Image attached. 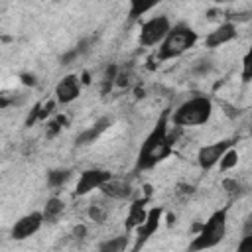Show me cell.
Masks as SVG:
<instances>
[{
	"label": "cell",
	"instance_id": "obj_10",
	"mask_svg": "<svg viewBox=\"0 0 252 252\" xmlns=\"http://www.w3.org/2000/svg\"><path fill=\"white\" fill-rule=\"evenodd\" d=\"M81 94V83H79V77L77 75H65L57 87H55V100L59 104H69L73 102L77 96Z\"/></svg>",
	"mask_w": 252,
	"mask_h": 252
},
{
	"label": "cell",
	"instance_id": "obj_14",
	"mask_svg": "<svg viewBox=\"0 0 252 252\" xmlns=\"http://www.w3.org/2000/svg\"><path fill=\"white\" fill-rule=\"evenodd\" d=\"M100 193H102L104 197H108V199L124 201V199H130V195H132V187H130L126 181H120V179L110 177L106 183H102Z\"/></svg>",
	"mask_w": 252,
	"mask_h": 252
},
{
	"label": "cell",
	"instance_id": "obj_29",
	"mask_svg": "<svg viewBox=\"0 0 252 252\" xmlns=\"http://www.w3.org/2000/svg\"><path fill=\"white\" fill-rule=\"evenodd\" d=\"M242 234H252V215H248L244 219V224H242Z\"/></svg>",
	"mask_w": 252,
	"mask_h": 252
},
{
	"label": "cell",
	"instance_id": "obj_8",
	"mask_svg": "<svg viewBox=\"0 0 252 252\" xmlns=\"http://www.w3.org/2000/svg\"><path fill=\"white\" fill-rule=\"evenodd\" d=\"M112 177L110 171L106 169H85L81 171L79 175V181H77V187H75V197H81V195H87L89 191L93 189H100L102 183H106L108 179Z\"/></svg>",
	"mask_w": 252,
	"mask_h": 252
},
{
	"label": "cell",
	"instance_id": "obj_22",
	"mask_svg": "<svg viewBox=\"0 0 252 252\" xmlns=\"http://www.w3.org/2000/svg\"><path fill=\"white\" fill-rule=\"evenodd\" d=\"M236 163H238V152H236L234 148H228V150L222 154L220 161H219V165H220V169H222V171L232 169Z\"/></svg>",
	"mask_w": 252,
	"mask_h": 252
},
{
	"label": "cell",
	"instance_id": "obj_16",
	"mask_svg": "<svg viewBox=\"0 0 252 252\" xmlns=\"http://www.w3.org/2000/svg\"><path fill=\"white\" fill-rule=\"evenodd\" d=\"M161 0H130V8H128V18L130 22L140 20L144 14H148L152 8H156Z\"/></svg>",
	"mask_w": 252,
	"mask_h": 252
},
{
	"label": "cell",
	"instance_id": "obj_28",
	"mask_svg": "<svg viewBox=\"0 0 252 252\" xmlns=\"http://www.w3.org/2000/svg\"><path fill=\"white\" fill-rule=\"evenodd\" d=\"M128 81H130V69H128V71L120 69V71H118V77H116V85H118V87H126Z\"/></svg>",
	"mask_w": 252,
	"mask_h": 252
},
{
	"label": "cell",
	"instance_id": "obj_20",
	"mask_svg": "<svg viewBox=\"0 0 252 252\" xmlns=\"http://www.w3.org/2000/svg\"><path fill=\"white\" fill-rule=\"evenodd\" d=\"M126 246H128V236L124 234V236H114L110 240L100 242L98 250H102V252H122V250H126Z\"/></svg>",
	"mask_w": 252,
	"mask_h": 252
},
{
	"label": "cell",
	"instance_id": "obj_2",
	"mask_svg": "<svg viewBox=\"0 0 252 252\" xmlns=\"http://www.w3.org/2000/svg\"><path fill=\"white\" fill-rule=\"evenodd\" d=\"M197 39H199L197 32H195L191 26L179 22V24L171 26V30L167 32V35H165L163 41L159 43L156 57H158V61L175 59V57L183 55L187 49H191V47L197 43Z\"/></svg>",
	"mask_w": 252,
	"mask_h": 252
},
{
	"label": "cell",
	"instance_id": "obj_13",
	"mask_svg": "<svg viewBox=\"0 0 252 252\" xmlns=\"http://www.w3.org/2000/svg\"><path fill=\"white\" fill-rule=\"evenodd\" d=\"M148 197H150V187H146V197L134 199V203L130 205V211H128V217H126V230H136V226H140L146 220V217H148V211H146Z\"/></svg>",
	"mask_w": 252,
	"mask_h": 252
},
{
	"label": "cell",
	"instance_id": "obj_7",
	"mask_svg": "<svg viewBox=\"0 0 252 252\" xmlns=\"http://www.w3.org/2000/svg\"><path fill=\"white\" fill-rule=\"evenodd\" d=\"M232 144H234V140H220V142L203 146V148L197 152V163H199V167L205 169V171H209L211 167H215V165L220 161L222 154H224L228 148H232Z\"/></svg>",
	"mask_w": 252,
	"mask_h": 252
},
{
	"label": "cell",
	"instance_id": "obj_24",
	"mask_svg": "<svg viewBox=\"0 0 252 252\" xmlns=\"http://www.w3.org/2000/svg\"><path fill=\"white\" fill-rule=\"evenodd\" d=\"M222 187H224V191H226L232 199H234V197H240V195L244 193L242 183L236 181V179H224V181H222Z\"/></svg>",
	"mask_w": 252,
	"mask_h": 252
},
{
	"label": "cell",
	"instance_id": "obj_30",
	"mask_svg": "<svg viewBox=\"0 0 252 252\" xmlns=\"http://www.w3.org/2000/svg\"><path fill=\"white\" fill-rule=\"evenodd\" d=\"M85 234H87V226H85V224L75 226V230H73V236H75V238H83Z\"/></svg>",
	"mask_w": 252,
	"mask_h": 252
},
{
	"label": "cell",
	"instance_id": "obj_33",
	"mask_svg": "<svg viewBox=\"0 0 252 252\" xmlns=\"http://www.w3.org/2000/svg\"><path fill=\"white\" fill-rule=\"evenodd\" d=\"M217 4H224V2H234V0H215Z\"/></svg>",
	"mask_w": 252,
	"mask_h": 252
},
{
	"label": "cell",
	"instance_id": "obj_23",
	"mask_svg": "<svg viewBox=\"0 0 252 252\" xmlns=\"http://www.w3.org/2000/svg\"><path fill=\"white\" fill-rule=\"evenodd\" d=\"M240 79H242V83H250V81H252V45L248 47V51H246L244 57H242Z\"/></svg>",
	"mask_w": 252,
	"mask_h": 252
},
{
	"label": "cell",
	"instance_id": "obj_4",
	"mask_svg": "<svg viewBox=\"0 0 252 252\" xmlns=\"http://www.w3.org/2000/svg\"><path fill=\"white\" fill-rule=\"evenodd\" d=\"M226 215H228V205L215 211L203 224H195L193 228L197 230V236L191 240L189 250H205L217 246L226 234Z\"/></svg>",
	"mask_w": 252,
	"mask_h": 252
},
{
	"label": "cell",
	"instance_id": "obj_15",
	"mask_svg": "<svg viewBox=\"0 0 252 252\" xmlns=\"http://www.w3.org/2000/svg\"><path fill=\"white\" fill-rule=\"evenodd\" d=\"M63 211H65V203H63L59 197H49V199L45 201L41 213H43L45 222H55V220L63 215Z\"/></svg>",
	"mask_w": 252,
	"mask_h": 252
},
{
	"label": "cell",
	"instance_id": "obj_31",
	"mask_svg": "<svg viewBox=\"0 0 252 252\" xmlns=\"http://www.w3.org/2000/svg\"><path fill=\"white\" fill-rule=\"evenodd\" d=\"M24 83H28V85H35V77H33V75H24Z\"/></svg>",
	"mask_w": 252,
	"mask_h": 252
},
{
	"label": "cell",
	"instance_id": "obj_1",
	"mask_svg": "<svg viewBox=\"0 0 252 252\" xmlns=\"http://www.w3.org/2000/svg\"><path fill=\"white\" fill-rule=\"evenodd\" d=\"M175 134L169 132V108H165L156 126L152 128V132L146 136V140L140 146L138 152V159H136V171H144V169H152L154 165H158L159 161H163L175 144Z\"/></svg>",
	"mask_w": 252,
	"mask_h": 252
},
{
	"label": "cell",
	"instance_id": "obj_26",
	"mask_svg": "<svg viewBox=\"0 0 252 252\" xmlns=\"http://www.w3.org/2000/svg\"><path fill=\"white\" fill-rule=\"evenodd\" d=\"M41 104H43V102H35V104H33V108L30 110V114H28V118H26V126H33V124L39 120V116H41Z\"/></svg>",
	"mask_w": 252,
	"mask_h": 252
},
{
	"label": "cell",
	"instance_id": "obj_9",
	"mask_svg": "<svg viewBox=\"0 0 252 252\" xmlns=\"http://www.w3.org/2000/svg\"><path fill=\"white\" fill-rule=\"evenodd\" d=\"M161 215H163V209H161V207H152V209L148 211L146 220H144L140 226H136V242H134V246H132L134 250H140V248L150 240V236H154V232H156L158 226H159Z\"/></svg>",
	"mask_w": 252,
	"mask_h": 252
},
{
	"label": "cell",
	"instance_id": "obj_11",
	"mask_svg": "<svg viewBox=\"0 0 252 252\" xmlns=\"http://www.w3.org/2000/svg\"><path fill=\"white\" fill-rule=\"evenodd\" d=\"M112 116H100L98 120H94L87 130H83L81 134H77V138H75V144L77 146H89V144H93V142H96L110 126H112Z\"/></svg>",
	"mask_w": 252,
	"mask_h": 252
},
{
	"label": "cell",
	"instance_id": "obj_18",
	"mask_svg": "<svg viewBox=\"0 0 252 252\" xmlns=\"http://www.w3.org/2000/svg\"><path fill=\"white\" fill-rule=\"evenodd\" d=\"M91 41H93L91 37H85V39H81V41H79V43H77V45H75L71 51H67V53L61 57V65H69L71 61H75L77 57H81L83 53H87V51H89V45H91Z\"/></svg>",
	"mask_w": 252,
	"mask_h": 252
},
{
	"label": "cell",
	"instance_id": "obj_19",
	"mask_svg": "<svg viewBox=\"0 0 252 252\" xmlns=\"http://www.w3.org/2000/svg\"><path fill=\"white\" fill-rule=\"evenodd\" d=\"M71 177V169H49L47 171V185L57 189L63 187Z\"/></svg>",
	"mask_w": 252,
	"mask_h": 252
},
{
	"label": "cell",
	"instance_id": "obj_12",
	"mask_svg": "<svg viewBox=\"0 0 252 252\" xmlns=\"http://www.w3.org/2000/svg\"><path fill=\"white\" fill-rule=\"evenodd\" d=\"M236 37V26L234 22H222L219 28H215L207 37H205V47L209 49H217L228 41H232Z\"/></svg>",
	"mask_w": 252,
	"mask_h": 252
},
{
	"label": "cell",
	"instance_id": "obj_32",
	"mask_svg": "<svg viewBox=\"0 0 252 252\" xmlns=\"http://www.w3.org/2000/svg\"><path fill=\"white\" fill-rule=\"evenodd\" d=\"M91 79H89V73H83V83H89Z\"/></svg>",
	"mask_w": 252,
	"mask_h": 252
},
{
	"label": "cell",
	"instance_id": "obj_17",
	"mask_svg": "<svg viewBox=\"0 0 252 252\" xmlns=\"http://www.w3.org/2000/svg\"><path fill=\"white\" fill-rule=\"evenodd\" d=\"M118 71H120V67H118L116 63H110V65L104 69V75H102V81H100V93H102V94H108V93L112 91V87L116 85Z\"/></svg>",
	"mask_w": 252,
	"mask_h": 252
},
{
	"label": "cell",
	"instance_id": "obj_5",
	"mask_svg": "<svg viewBox=\"0 0 252 252\" xmlns=\"http://www.w3.org/2000/svg\"><path fill=\"white\" fill-rule=\"evenodd\" d=\"M171 30V22L167 16H154L148 22L142 24L138 41L142 47H152V45H159L163 41V37L167 35V32Z\"/></svg>",
	"mask_w": 252,
	"mask_h": 252
},
{
	"label": "cell",
	"instance_id": "obj_27",
	"mask_svg": "<svg viewBox=\"0 0 252 252\" xmlns=\"http://www.w3.org/2000/svg\"><path fill=\"white\" fill-rule=\"evenodd\" d=\"M238 252H252V234H242V240L236 246Z\"/></svg>",
	"mask_w": 252,
	"mask_h": 252
},
{
	"label": "cell",
	"instance_id": "obj_6",
	"mask_svg": "<svg viewBox=\"0 0 252 252\" xmlns=\"http://www.w3.org/2000/svg\"><path fill=\"white\" fill-rule=\"evenodd\" d=\"M43 222H45V219H43V213H41V211L28 213V215H24L22 219H18V220L14 222V226H12V230H10V236H12L14 240H26V238H30L32 234H35V232L41 228Z\"/></svg>",
	"mask_w": 252,
	"mask_h": 252
},
{
	"label": "cell",
	"instance_id": "obj_21",
	"mask_svg": "<svg viewBox=\"0 0 252 252\" xmlns=\"http://www.w3.org/2000/svg\"><path fill=\"white\" fill-rule=\"evenodd\" d=\"M69 124V118L67 116H63V114H57L55 118H51L49 122H47V130H45V136L47 138H55L65 126Z\"/></svg>",
	"mask_w": 252,
	"mask_h": 252
},
{
	"label": "cell",
	"instance_id": "obj_3",
	"mask_svg": "<svg viewBox=\"0 0 252 252\" xmlns=\"http://www.w3.org/2000/svg\"><path fill=\"white\" fill-rule=\"evenodd\" d=\"M213 114V102L205 94H197L181 102L173 112H171V122L173 126L185 128V126H201L209 122Z\"/></svg>",
	"mask_w": 252,
	"mask_h": 252
},
{
	"label": "cell",
	"instance_id": "obj_25",
	"mask_svg": "<svg viewBox=\"0 0 252 252\" xmlns=\"http://www.w3.org/2000/svg\"><path fill=\"white\" fill-rule=\"evenodd\" d=\"M89 217L94 220V222H104V219H106V211L100 207V205H91L89 207Z\"/></svg>",
	"mask_w": 252,
	"mask_h": 252
}]
</instances>
